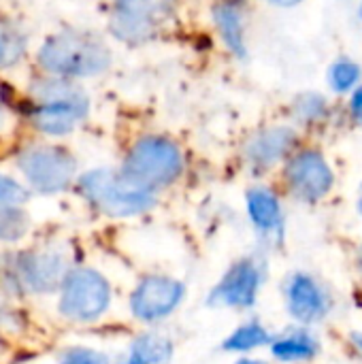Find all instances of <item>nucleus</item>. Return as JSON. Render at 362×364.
<instances>
[{
    "instance_id": "nucleus-1",
    "label": "nucleus",
    "mask_w": 362,
    "mask_h": 364,
    "mask_svg": "<svg viewBox=\"0 0 362 364\" xmlns=\"http://www.w3.org/2000/svg\"><path fill=\"white\" fill-rule=\"evenodd\" d=\"M43 75L58 79H92L111 66V49L94 32L64 30L47 36L36 51Z\"/></svg>"
},
{
    "instance_id": "nucleus-2",
    "label": "nucleus",
    "mask_w": 362,
    "mask_h": 364,
    "mask_svg": "<svg viewBox=\"0 0 362 364\" xmlns=\"http://www.w3.org/2000/svg\"><path fill=\"white\" fill-rule=\"evenodd\" d=\"M183 168L186 156L177 141L162 134H145L130 145L117 171L130 183L156 194V190L173 186L183 175Z\"/></svg>"
},
{
    "instance_id": "nucleus-3",
    "label": "nucleus",
    "mask_w": 362,
    "mask_h": 364,
    "mask_svg": "<svg viewBox=\"0 0 362 364\" xmlns=\"http://www.w3.org/2000/svg\"><path fill=\"white\" fill-rule=\"evenodd\" d=\"M36 85V83H34ZM30 124L47 136L70 134L90 113V98L68 79L45 75L34 87Z\"/></svg>"
},
{
    "instance_id": "nucleus-4",
    "label": "nucleus",
    "mask_w": 362,
    "mask_h": 364,
    "mask_svg": "<svg viewBox=\"0 0 362 364\" xmlns=\"http://www.w3.org/2000/svg\"><path fill=\"white\" fill-rule=\"evenodd\" d=\"M81 196L109 218H134L156 205V194L130 183L119 171L94 168L79 179Z\"/></svg>"
},
{
    "instance_id": "nucleus-5",
    "label": "nucleus",
    "mask_w": 362,
    "mask_h": 364,
    "mask_svg": "<svg viewBox=\"0 0 362 364\" xmlns=\"http://www.w3.org/2000/svg\"><path fill=\"white\" fill-rule=\"evenodd\" d=\"M26 183L38 194H58L70 188L77 175V158L58 143H32L15 160Z\"/></svg>"
},
{
    "instance_id": "nucleus-6",
    "label": "nucleus",
    "mask_w": 362,
    "mask_h": 364,
    "mask_svg": "<svg viewBox=\"0 0 362 364\" xmlns=\"http://www.w3.org/2000/svg\"><path fill=\"white\" fill-rule=\"evenodd\" d=\"M175 15V0H115L109 15V30L128 45H143L162 34Z\"/></svg>"
},
{
    "instance_id": "nucleus-7",
    "label": "nucleus",
    "mask_w": 362,
    "mask_h": 364,
    "mask_svg": "<svg viewBox=\"0 0 362 364\" xmlns=\"http://www.w3.org/2000/svg\"><path fill=\"white\" fill-rule=\"evenodd\" d=\"M111 305V286L94 269H68L60 284V314L70 322H94Z\"/></svg>"
},
{
    "instance_id": "nucleus-8",
    "label": "nucleus",
    "mask_w": 362,
    "mask_h": 364,
    "mask_svg": "<svg viewBox=\"0 0 362 364\" xmlns=\"http://www.w3.org/2000/svg\"><path fill=\"white\" fill-rule=\"evenodd\" d=\"M186 296V286L166 275L143 277L130 294V311L139 322H162L177 311Z\"/></svg>"
},
{
    "instance_id": "nucleus-9",
    "label": "nucleus",
    "mask_w": 362,
    "mask_h": 364,
    "mask_svg": "<svg viewBox=\"0 0 362 364\" xmlns=\"http://www.w3.org/2000/svg\"><path fill=\"white\" fill-rule=\"evenodd\" d=\"M284 177H286L290 192L297 198L307 200V203H316L324 198L333 188L331 166L318 151H312V149L290 154Z\"/></svg>"
},
{
    "instance_id": "nucleus-10",
    "label": "nucleus",
    "mask_w": 362,
    "mask_h": 364,
    "mask_svg": "<svg viewBox=\"0 0 362 364\" xmlns=\"http://www.w3.org/2000/svg\"><path fill=\"white\" fill-rule=\"evenodd\" d=\"M260 284H262L260 267L254 260H239L224 273V277L211 290L209 305L235 307V309L252 307L256 303Z\"/></svg>"
},
{
    "instance_id": "nucleus-11",
    "label": "nucleus",
    "mask_w": 362,
    "mask_h": 364,
    "mask_svg": "<svg viewBox=\"0 0 362 364\" xmlns=\"http://www.w3.org/2000/svg\"><path fill=\"white\" fill-rule=\"evenodd\" d=\"M66 271V260L55 252H28L19 254L15 260L19 284L36 294H47L60 288Z\"/></svg>"
},
{
    "instance_id": "nucleus-12",
    "label": "nucleus",
    "mask_w": 362,
    "mask_h": 364,
    "mask_svg": "<svg viewBox=\"0 0 362 364\" xmlns=\"http://www.w3.org/2000/svg\"><path fill=\"white\" fill-rule=\"evenodd\" d=\"M286 296H288V309L290 314L305 324L318 322L329 314V299L322 292V288L309 277V275H294L288 282L286 288Z\"/></svg>"
},
{
    "instance_id": "nucleus-13",
    "label": "nucleus",
    "mask_w": 362,
    "mask_h": 364,
    "mask_svg": "<svg viewBox=\"0 0 362 364\" xmlns=\"http://www.w3.org/2000/svg\"><path fill=\"white\" fill-rule=\"evenodd\" d=\"M297 134L290 128H269L252 136L245 145V158L256 168H269L292 154Z\"/></svg>"
},
{
    "instance_id": "nucleus-14",
    "label": "nucleus",
    "mask_w": 362,
    "mask_h": 364,
    "mask_svg": "<svg viewBox=\"0 0 362 364\" xmlns=\"http://www.w3.org/2000/svg\"><path fill=\"white\" fill-rule=\"evenodd\" d=\"M247 213L254 226L265 235H280L282 232V207L277 196L267 188H254L247 192Z\"/></svg>"
},
{
    "instance_id": "nucleus-15",
    "label": "nucleus",
    "mask_w": 362,
    "mask_h": 364,
    "mask_svg": "<svg viewBox=\"0 0 362 364\" xmlns=\"http://www.w3.org/2000/svg\"><path fill=\"white\" fill-rule=\"evenodd\" d=\"M171 358H173L171 339L158 333H145L128 346L124 364H166Z\"/></svg>"
},
{
    "instance_id": "nucleus-16",
    "label": "nucleus",
    "mask_w": 362,
    "mask_h": 364,
    "mask_svg": "<svg viewBox=\"0 0 362 364\" xmlns=\"http://www.w3.org/2000/svg\"><path fill=\"white\" fill-rule=\"evenodd\" d=\"M28 49V38L21 26L6 17L0 15V70H6L15 66Z\"/></svg>"
},
{
    "instance_id": "nucleus-17",
    "label": "nucleus",
    "mask_w": 362,
    "mask_h": 364,
    "mask_svg": "<svg viewBox=\"0 0 362 364\" xmlns=\"http://www.w3.org/2000/svg\"><path fill=\"white\" fill-rule=\"evenodd\" d=\"M213 19H215V26H218L224 43L237 55H243L245 53V36H243V21H241V15L237 11V4L222 0L213 9Z\"/></svg>"
},
{
    "instance_id": "nucleus-18",
    "label": "nucleus",
    "mask_w": 362,
    "mask_h": 364,
    "mask_svg": "<svg viewBox=\"0 0 362 364\" xmlns=\"http://www.w3.org/2000/svg\"><path fill=\"white\" fill-rule=\"evenodd\" d=\"M271 352L275 358L292 363V360H307L318 354V341L305 333V331H294L290 335H284L271 343Z\"/></svg>"
},
{
    "instance_id": "nucleus-19",
    "label": "nucleus",
    "mask_w": 362,
    "mask_h": 364,
    "mask_svg": "<svg viewBox=\"0 0 362 364\" xmlns=\"http://www.w3.org/2000/svg\"><path fill=\"white\" fill-rule=\"evenodd\" d=\"M267 343H271L269 331L258 322H247V324L239 326L237 331H233L228 335V339L222 343V348L226 352H252Z\"/></svg>"
},
{
    "instance_id": "nucleus-20",
    "label": "nucleus",
    "mask_w": 362,
    "mask_h": 364,
    "mask_svg": "<svg viewBox=\"0 0 362 364\" xmlns=\"http://www.w3.org/2000/svg\"><path fill=\"white\" fill-rule=\"evenodd\" d=\"M30 230V215L21 205H2L0 203V241L17 243Z\"/></svg>"
},
{
    "instance_id": "nucleus-21",
    "label": "nucleus",
    "mask_w": 362,
    "mask_h": 364,
    "mask_svg": "<svg viewBox=\"0 0 362 364\" xmlns=\"http://www.w3.org/2000/svg\"><path fill=\"white\" fill-rule=\"evenodd\" d=\"M28 200V190L17 179L0 173V203L2 205H23Z\"/></svg>"
},
{
    "instance_id": "nucleus-22",
    "label": "nucleus",
    "mask_w": 362,
    "mask_h": 364,
    "mask_svg": "<svg viewBox=\"0 0 362 364\" xmlns=\"http://www.w3.org/2000/svg\"><path fill=\"white\" fill-rule=\"evenodd\" d=\"M60 364H109V358L92 348H68L62 354Z\"/></svg>"
},
{
    "instance_id": "nucleus-23",
    "label": "nucleus",
    "mask_w": 362,
    "mask_h": 364,
    "mask_svg": "<svg viewBox=\"0 0 362 364\" xmlns=\"http://www.w3.org/2000/svg\"><path fill=\"white\" fill-rule=\"evenodd\" d=\"M358 81V66L354 62H337L331 68V83L337 90H350Z\"/></svg>"
},
{
    "instance_id": "nucleus-24",
    "label": "nucleus",
    "mask_w": 362,
    "mask_h": 364,
    "mask_svg": "<svg viewBox=\"0 0 362 364\" xmlns=\"http://www.w3.org/2000/svg\"><path fill=\"white\" fill-rule=\"evenodd\" d=\"M352 111H354L356 119L362 122V85L354 92V96H352Z\"/></svg>"
},
{
    "instance_id": "nucleus-25",
    "label": "nucleus",
    "mask_w": 362,
    "mask_h": 364,
    "mask_svg": "<svg viewBox=\"0 0 362 364\" xmlns=\"http://www.w3.org/2000/svg\"><path fill=\"white\" fill-rule=\"evenodd\" d=\"M352 341L356 343V348H358V350L362 352V335H361V333H356V335L352 337Z\"/></svg>"
},
{
    "instance_id": "nucleus-26",
    "label": "nucleus",
    "mask_w": 362,
    "mask_h": 364,
    "mask_svg": "<svg viewBox=\"0 0 362 364\" xmlns=\"http://www.w3.org/2000/svg\"><path fill=\"white\" fill-rule=\"evenodd\" d=\"M271 2H275V4H297V2H301V0H271Z\"/></svg>"
},
{
    "instance_id": "nucleus-27",
    "label": "nucleus",
    "mask_w": 362,
    "mask_h": 364,
    "mask_svg": "<svg viewBox=\"0 0 362 364\" xmlns=\"http://www.w3.org/2000/svg\"><path fill=\"white\" fill-rule=\"evenodd\" d=\"M237 364H267V363H262V360H250V358H247V360H239Z\"/></svg>"
},
{
    "instance_id": "nucleus-28",
    "label": "nucleus",
    "mask_w": 362,
    "mask_h": 364,
    "mask_svg": "<svg viewBox=\"0 0 362 364\" xmlns=\"http://www.w3.org/2000/svg\"><path fill=\"white\" fill-rule=\"evenodd\" d=\"M224 2H230V4H237L239 0H224Z\"/></svg>"
},
{
    "instance_id": "nucleus-29",
    "label": "nucleus",
    "mask_w": 362,
    "mask_h": 364,
    "mask_svg": "<svg viewBox=\"0 0 362 364\" xmlns=\"http://www.w3.org/2000/svg\"><path fill=\"white\" fill-rule=\"evenodd\" d=\"M361 211H362V196H361Z\"/></svg>"
},
{
    "instance_id": "nucleus-30",
    "label": "nucleus",
    "mask_w": 362,
    "mask_h": 364,
    "mask_svg": "<svg viewBox=\"0 0 362 364\" xmlns=\"http://www.w3.org/2000/svg\"><path fill=\"white\" fill-rule=\"evenodd\" d=\"M361 262H362V254H361Z\"/></svg>"
}]
</instances>
